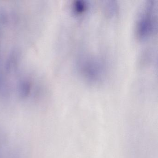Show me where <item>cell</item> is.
Segmentation results:
<instances>
[{
  "instance_id": "1",
  "label": "cell",
  "mask_w": 158,
  "mask_h": 158,
  "mask_svg": "<svg viewBox=\"0 0 158 158\" xmlns=\"http://www.w3.org/2000/svg\"><path fill=\"white\" fill-rule=\"evenodd\" d=\"M157 11L156 0H148L143 4L136 21V36L139 40H148L155 33L157 26Z\"/></svg>"
},
{
  "instance_id": "2",
  "label": "cell",
  "mask_w": 158,
  "mask_h": 158,
  "mask_svg": "<svg viewBox=\"0 0 158 158\" xmlns=\"http://www.w3.org/2000/svg\"><path fill=\"white\" fill-rule=\"evenodd\" d=\"M79 69L83 78L89 83L102 82L106 75V66L102 59L94 56L82 58L79 63Z\"/></svg>"
},
{
  "instance_id": "3",
  "label": "cell",
  "mask_w": 158,
  "mask_h": 158,
  "mask_svg": "<svg viewBox=\"0 0 158 158\" xmlns=\"http://www.w3.org/2000/svg\"><path fill=\"white\" fill-rule=\"evenodd\" d=\"M72 9L76 15L80 16L85 14L87 10L88 5L83 1H77L73 4Z\"/></svg>"
}]
</instances>
